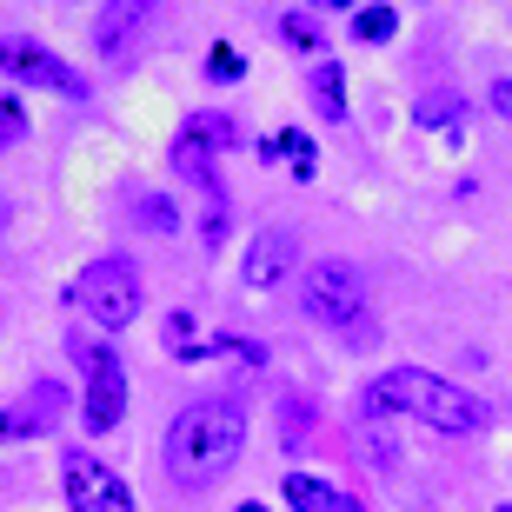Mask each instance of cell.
Segmentation results:
<instances>
[{
  "label": "cell",
  "mask_w": 512,
  "mask_h": 512,
  "mask_svg": "<svg viewBox=\"0 0 512 512\" xmlns=\"http://www.w3.org/2000/svg\"><path fill=\"white\" fill-rule=\"evenodd\" d=\"M247 453V413H240V399L213 393V399H193L180 406V419L167 426V479L173 486H213V479H227Z\"/></svg>",
  "instance_id": "cell-1"
},
{
  "label": "cell",
  "mask_w": 512,
  "mask_h": 512,
  "mask_svg": "<svg viewBox=\"0 0 512 512\" xmlns=\"http://www.w3.org/2000/svg\"><path fill=\"white\" fill-rule=\"evenodd\" d=\"M413 120H419V127H433V133L459 127V120H466V94H453V87H439V94H419V100H413Z\"/></svg>",
  "instance_id": "cell-14"
},
{
  "label": "cell",
  "mask_w": 512,
  "mask_h": 512,
  "mask_svg": "<svg viewBox=\"0 0 512 512\" xmlns=\"http://www.w3.org/2000/svg\"><path fill=\"white\" fill-rule=\"evenodd\" d=\"M486 100H493V114H499V120H512V74L493 80V94H486Z\"/></svg>",
  "instance_id": "cell-25"
},
{
  "label": "cell",
  "mask_w": 512,
  "mask_h": 512,
  "mask_svg": "<svg viewBox=\"0 0 512 512\" xmlns=\"http://www.w3.org/2000/svg\"><path fill=\"white\" fill-rule=\"evenodd\" d=\"M187 133L200 140V147H213V153L240 140V127H233V114H193V120H187Z\"/></svg>",
  "instance_id": "cell-17"
},
{
  "label": "cell",
  "mask_w": 512,
  "mask_h": 512,
  "mask_svg": "<svg viewBox=\"0 0 512 512\" xmlns=\"http://www.w3.org/2000/svg\"><path fill=\"white\" fill-rule=\"evenodd\" d=\"M280 426H286V439H280V446H306L300 433H313V406H300V399H286V406H280Z\"/></svg>",
  "instance_id": "cell-22"
},
{
  "label": "cell",
  "mask_w": 512,
  "mask_h": 512,
  "mask_svg": "<svg viewBox=\"0 0 512 512\" xmlns=\"http://www.w3.org/2000/svg\"><path fill=\"white\" fill-rule=\"evenodd\" d=\"M167 353L173 360H200V353H220V340H200L193 313H167Z\"/></svg>",
  "instance_id": "cell-16"
},
{
  "label": "cell",
  "mask_w": 512,
  "mask_h": 512,
  "mask_svg": "<svg viewBox=\"0 0 512 512\" xmlns=\"http://www.w3.org/2000/svg\"><path fill=\"white\" fill-rule=\"evenodd\" d=\"M280 493H286L293 512H366L360 493H346V486H333V479H320V473H286Z\"/></svg>",
  "instance_id": "cell-12"
},
{
  "label": "cell",
  "mask_w": 512,
  "mask_h": 512,
  "mask_svg": "<svg viewBox=\"0 0 512 512\" xmlns=\"http://www.w3.org/2000/svg\"><path fill=\"white\" fill-rule=\"evenodd\" d=\"M60 486H67V506L74 512H133V493L114 466H100L94 453H67L60 459Z\"/></svg>",
  "instance_id": "cell-6"
},
{
  "label": "cell",
  "mask_w": 512,
  "mask_h": 512,
  "mask_svg": "<svg viewBox=\"0 0 512 512\" xmlns=\"http://www.w3.org/2000/svg\"><path fill=\"white\" fill-rule=\"evenodd\" d=\"M133 220H140L147 233H173L180 227V213H173L167 193H140V200H133Z\"/></svg>",
  "instance_id": "cell-18"
},
{
  "label": "cell",
  "mask_w": 512,
  "mask_h": 512,
  "mask_svg": "<svg viewBox=\"0 0 512 512\" xmlns=\"http://www.w3.org/2000/svg\"><path fill=\"white\" fill-rule=\"evenodd\" d=\"M207 80H220V87H227V80H240V54H233L227 40H213V54H207Z\"/></svg>",
  "instance_id": "cell-23"
},
{
  "label": "cell",
  "mask_w": 512,
  "mask_h": 512,
  "mask_svg": "<svg viewBox=\"0 0 512 512\" xmlns=\"http://www.w3.org/2000/svg\"><path fill=\"white\" fill-rule=\"evenodd\" d=\"M393 27H399V14H393V7H360V14H353V40H366V47L393 40Z\"/></svg>",
  "instance_id": "cell-19"
},
{
  "label": "cell",
  "mask_w": 512,
  "mask_h": 512,
  "mask_svg": "<svg viewBox=\"0 0 512 512\" xmlns=\"http://www.w3.org/2000/svg\"><path fill=\"white\" fill-rule=\"evenodd\" d=\"M313 7H360V0H313Z\"/></svg>",
  "instance_id": "cell-26"
},
{
  "label": "cell",
  "mask_w": 512,
  "mask_h": 512,
  "mask_svg": "<svg viewBox=\"0 0 512 512\" xmlns=\"http://www.w3.org/2000/svg\"><path fill=\"white\" fill-rule=\"evenodd\" d=\"M486 419H493L486 399L453 386V380H439V393L426 399V426H439V433H486Z\"/></svg>",
  "instance_id": "cell-11"
},
{
  "label": "cell",
  "mask_w": 512,
  "mask_h": 512,
  "mask_svg": "<svg viewBox=\"0 0 512 512\" xmlns=\"http://www.w3.org/2000/svg\"><path fill=\"white\" fill-rule=\"evenodd\" d=\"M173 173L193 180V187H213V147H200L193 133H180V140H173Z\"/></svg>",
  "instance_id": "cell-15"
},
{
  "label": "cell",
  "mask_w": 512,
  "mask_h": 512,
  "mask_svg": "<svg viewBox=\"0 0 512 512\" xmlns=\"http://www.w3.org/2000/svg\"><path fill=\"white\" fill-rule=\"evenodd\" d=\"M280 34L293 40L300 54H320V47H326V34H320V20H313V14H286V20H280Z\"/></svg>",
  "instance_id": "cell-20"
},
{
  "label": "cell",
  "mask_w": 512,
  "mask_h": 512,
  "mask_svg": "<svg viewBox=\"0 0 512 512\" xmlns=\"http://www.w3.org/2000/svg\"><path fill=\"white\" fill-rule=\"evenodd\" d=\"M160 14V0H107L94 14V54H107V60H120L133 47V40L147 34V20Z\"/></svg>",
  "instance_id": "cell-9"
},
{
  "label": "cell",
  "mask_w": 512,
  "mask_h": 512,
  "mask_svg": "<svg viewBox=\"0 0 512 512\" xmlns=\"http://www.w3.org/2000/svg\"><path fill=\"white\" fill-rule=\"evenodd\" d=\"M293 266H300V233L293 227H260L253 247H247V260H240V280H247L253 293H266V286L293 280Z\"/></svg>",
  "instance_id": "cell-8"
},
{
  "label": "cell",
  "mask_w": 512,
  "mask_h": 512,
  "mask_svg": "<svg viewBox=\"0 0 512 512\" xmlns=\"http://www.w3.org/2000/svg\"><path fill=\"white\" fill-rule=\"evenodd\" d=\"M0 74L20 80V87H47V94H60V100H87V94H94L80 67H67L54 47H40V40H27V34L0 40Z\"/></svg>",
  "instance_id": "cell-5"
},
{
  "label": "cell",
  "mask_w": 512,
  "mask_h": 512,
  "mask_svg": "<svg viewBox=\"0 0 512 512\" xmlns=\"http://www.w3.org/2000/svg\"><path fill=\"white\" fill-rule=\"evenodd\" d=\"M439 393V373H426V366H393V373H380V380L360 393V413L366 419H386V413H419L426 419V399Z\"/></svg>",
  "instance_id": "cell-7"
},
{
  "label": "cell",
  "mask_w": 512,
  "mask_h": 512,
  "mask_svg": "<svg viewBox=\"0 0 512 512\" xmlns=\"http://www.w3.org/2000/svg\"><path fill=\"white\" fill-rule=\"evenodd\" d=\"M280 153L293 160V180H313V167H320V153H313V140H306V133H280Z\"/></svg>",
  "instance_id": "cell-21"
},
{
  "label": "cell",
  "mask_w": 512,
  "mask_h": 512,
  "mask_svg": "<svg viewBox=\"0 0 512 512\" xmlns=\"http://www.w3.org/2000/svg\"><path fill=\"white\" fill-rule=\"evenodd\" d=\"M67 360H74L80 380H87V399H80L87 433H114L120 419H127V373H120L114 346H107V340H87V333H67Z\"/></svg>",
  "instance_id": "cell-4"
},
{
  "label": "cell",
  "mask_w": 512,
  "mask_h": 512,
  "mask_svg": "<svg viewBox=\"0 0 512 512\" xmlns=\"http://www.w3.org/2000/svg\"><path fill=\"white\" fill-rule=\"evenodd\" d=\"M306 100L320 120H346V67L340 60H313L306 67Z\"/></svg>",
  "instance_id": "cell-13"
},
{
  "label": "cell",
  "mask_w": 512,
  "mask_h": 512,
  "mask_svg": "<svg viewBox=\"0 0 512 512\" xmlns=\"http://www.w3.org/2000/svg\"><path fill=\"white\" fill-rule=\"evenodd\" d=\"M74 306L100 326V333L133 326V320H140V273H133V260H120V253L87 260L74 273Z\"/></svg>",
  "instance_id": "cell-3"
},
{
  "label": "cell",
  "mask_w": 512,
  "mask_h": 512,
  "mask_svg": "<svg viewBox=\"0 0 512 512\" xmlns=\"http://www.w3.org/2000/svg\"><path fill=\"white\" fill-rule=\"evenodd\" d=\"M306 320H320L326 333L366 346L373 320H366V273L353 260H313L306 266Z\"/></svg>",
  "instance_id": "cell-2"
},
{
  "label": "cell",
  "mask_w": 512,
  "mask_h": 512,
  "mask_svg": "<svg viewBox=\"0 0 512 512\" xmlns=\"http://www.w3.org/2000/svg\"><path fill=\"white\" fill-rule=\"evenodd\" d=\"M27 140V120H20V107L7 94H0V147H20Z\"/></svg>",
  "instance_id": "cell-24"
},
{
  "label": "cell",
  "mask_w": 512,
  "mask_h": 512,
  "mask_svg": "<svg viewBox=\"0 0 512 512\" xmlns=\"http://www.w3.org/2000/svg\"><path fill=\"white\" fill-rule=\"evenodd\" d=\"M60 413H67V393H60L54 380H34L20 406H7V439H40V433H54Z\"/></svg>",
  "instance_id": "cell-10"
},
{
  "label": "cell",
  "mask_w": 512,
  "mask_h": 512,
  "mask_svg": "<svg viewBox=\"0 0 512 512\" xmlns=\"http://www.w3.org/2000/svg\"><path fill=\"white\" fill-rule=\"evenodd\" d=\"M499 512H512V506H499Z\"/></svg>",
  "instance_id": "cell-27"
}]
</instances>
